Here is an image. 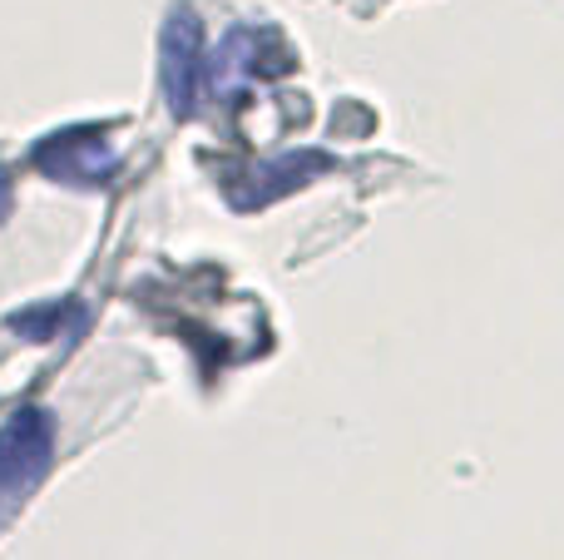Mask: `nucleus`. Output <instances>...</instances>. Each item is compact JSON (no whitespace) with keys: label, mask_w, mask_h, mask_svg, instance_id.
I'll use <instances>...</instances> for the list:
<instances>
[{"label":"nucleus","mask_w":564,"mask_h":560,"mask_svg":"<svg viewBox=\"0 0 564 560\" xmlns=\"http://www.w3.org/2000/svg\"><path fill=\"white\" fill-rule=\"evenodd\" d=\"M35 164L59 184H105L115 174V154L99 144V129H65L35 149Z\"/></svg>","instance_id":"2"},{"label":"nucleus","mask_w":564,"mask_h":560,"mask_svg":"<svg viewBox=\"0 0 564 560\" xmlns=\"http://www.w3.org/2000/svg\"><path fill=\"white\" fill-rule=\"evenodd\" d=\"M164 85H169V109H174V115H194V105H198V30H194V15H174V25H169Z\"/></svg>","instance_id":"3"},{"label":"nucleus","mask_w":564,"mask_h":560,"mask_svg":"<svg viewBox=\"0 0 564 560\" xmlns=\"http://www.w3.org/2000/svg\"><path fill=\"white\" fill-rule=\"evenodd\" d=\"M50 456H55V427L45 412L25 407L0 427V526L40 486V476L50 472Z\"/></svg>","instance_id":"1"}]
</instances>
